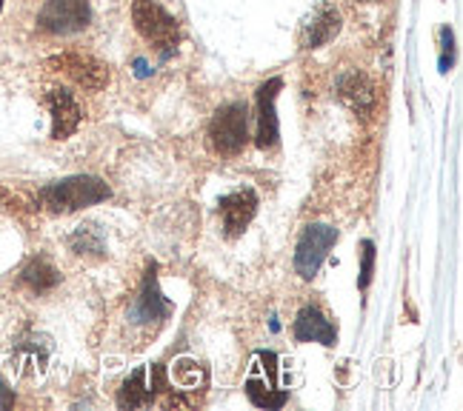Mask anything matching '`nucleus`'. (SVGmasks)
I'll list each match as a JSON object with an SVG mask.
<instances>
[{"label":"nucleus","instance_id":"nucleus-15","mask_svg":"<svg viewBox=\"0 0 463 411\" xmlns=\"http://www.w3.org/2000/svg\"><path fill=\"white\" fill-rule=\"evenodd\" d=\"M372 263H375V246L369 240L364 243V269H361V289L369 285V277H372Z\"/></svg>","mask_w":463,"mask_h":411},{"label":"nucleus","instance_id":"nucleus-1","mask_svg":"<svg viewBox=\"0 0 463 411\" xmlns=\"http://www.w3.org/2000/svg\"><path fill=\"white\" fill-rule=\"evenodd\" d=\"M106 198H109V186L100 183L98 177H69V181H61L41 191V201L52 211H78Z\"/></svg>","mask_w":463,"mask_h":411},{"label":"nucleus","instance_id":"nucleus-11","mask_svg":"<svg viewBox=\"0 0 463 411\" xmlns=\"http://www.w3.org/2000/svg\"><path fill=\"white\" fill-rule=\"evenodd\" d=\"M66 75H72L80 86L86 89H100L109 80V71H106L103 63H98L95 58H86V55H63L55 61Z\"/></svg>","mask_w":463,"mask_h":411},{"label":"nucleus","instance_id":"nucleus-2","mask_svg":"<svg viewBox=\"0 0 463 411\" xmlns=\"http://www.w3.org/2000/svg\"><path fill=\"white\" fill-rule=\"evenodd\" d=\"M132 21L137 26V32L144 34L149 43H155L164 55L175 49L177 43V21L164 9L157 6L155 0H135L132 6Z\"/></svg>","mask_w":463,"mask_h":411},{"label":"nucleus","instance_id":"nucleus-10","mask_svg":"<svg viewBox=\"0 0 463 411\" xmlns=\"http://www.w3.org/2000/svg\"><path fill=\"white\" fill-rule=\"evenodd\" d=\"M295 337L300 343H324V346H335L337 341V329L332 326V320H326L315 306L300 309L298 320H295Z\"/></svg>","mask_w":463,"mask_h":411},{"label":"nucleus","instance_id":"nucleus-7","mask_svg":"<svg viewBox=\"0 0 463 411\" xmlns=\"http://www.w3.org/2000/svg\"><path fill=\"white\" fill-rule=\"evenodd\" d=\"M160 386V369H137L129 374V380L123 383L118 406L120 408H144L155 400V391Z\"/></svg>","mask_w":463,"mask_h":411},{"label":"nucleus","instance_id":"nucleus-3","mask_svg":"<svg viewBox=\"0 0 463 411\" xmlns=\"http://www.w3.org/2000/svg\"><path fill=\"white\" fill-rule=\"evenodd\" d=\"M246 115H249L246 106L241 103H226L223 109H218L215 120H212V126H209L212 149L221 154H238L249 140Z\"/></svg>","mask_w":463,"mask_h":411},{"label":"nucleus","instance_id":"nucleus-9","mask_svg":"<svg viewBox=\"0 0 463 411\" xmlns=\"http://www.w3.org/2000/svg\"><path fill=\"white\" fill-rule=\"evenodd\" d=\"M280 80H269L258 89V146L272 149L278 143V117H275V100H278Z\"/></svg>","mask_w":463,"mask_h":411},{"label":"nucleus","instance_id":"nucleus-13","mask_svg":"<svg viewBox=\"0 0 463 411\" xmlns=\"http://www.w3.org/2000/svg\"><path fill=\"white\" fill-rule=\"evenodd\" d=\"M337 32V14L332 9H320L315 17H312V23L307 26V46H320V43H326L332 34Z\"/></svg>","mask_w":463,"mask_h":411},{"label":"nucleus","instance_id":"nucleus-6","mask_svg":"<svg viewBox=\"0 0 463 411\" xmlns=\"http://www.w3.org/2000/svg\"><path fill=\"white\" fill-rule=\"evenodd\" d=\"M46 103H49V112H52V137L55 140L69 137L80 123L78 100L69 95L66 89H52V92L46 95Z\"/></svg>","mask_w":463,"mask_h":411},{"label":"nucleus","instance_id":"nucleus-4","mask_svg":"<svg viewBox=\"0 0 463 411\" xmlns=\"http://www.w3.org/2000/svg\"><path fill=\"white\" fill-rule=\"evenodd\" d=\"M337 240V231L332 226L315 223L304 231V238L298 240V252H295V269L304 280H312L320 269V263L326 260L329 248Z\"/></svg>","mask_w":463,"mask_h":411},{"label":"nucleus","instance_id":"nucleus-12","mask_svg":"<svg viewBox=\"0 0 463 411\" xmlns=\"http://www.w3.org/2000/svg\"><path fill=\"white\" fill-rule=\"evenodd\" d=\"M341 95H344V100L352 106V109H358V112H369L372 106H375V92H372V86L361 75L346 78L341 83Z\"/></svg>","mask_w":463,"mask_h":411},{"label":"nucleus","instance_id":"nucleus-16","mask_svg":"<svg viewBox=\"0 0 463 411\" xmlns=\"http://www.w3.org/2000/svg\"><path fill=\"white\" fill-rule=\"evenodd\" d=\"M0 9H4V0H0Z\"/></svg>","mask_w":463,"mask_h":411},{"label":"nucleus","instance_id":"nucleus-8","mask_svg":"<svg viewBox=\"0 0 463 411\" xmlns=\"http://www.w3.org/2000/svg\"><path fill=\"white\" fill-rule=\"evenodd\" d=\"M255 209H258V198L255 191H235V194H226L221 201V218H223V229L229 238H238L241 231L249 226V220L255 218Z\"/></svg>","mask_w":463,"mask_h":411},{"label":"nucleus","instance_id":"nucleus-14","mask_svg":"<svg viewBox=\"0 0 463 411\" xmlns=\"http://www.w3.org/2000/svg\"><path fill=\"white\" fill-rule=\"evenodd\" d=\"M24 280L32 285V289L46 292V289H52V285L58 283V272L52 269L49 263H43V260H34V263H29L26 269H24Z\"/></svg>","mask_w":463,"mask_h":411},{"label":"nucleus","instance_id":"nucleus-5","mask_svg":"<svg viewBox=\"0 0 463 411\" xmlns=\"http://www.w3.org/2000/svg\"><path fill=\"white\" fill-rule=\"evenodd\" d=\"M41 29L52 34H72L89 23V0H46L38 14Z\"/></svg>","mask_w":463,"mask_h":411}]
</instances>
